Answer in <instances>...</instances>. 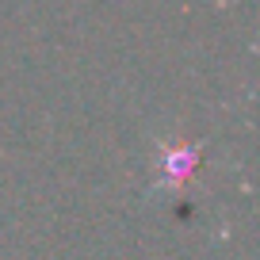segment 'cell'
<instances>
[{"label":"cell","instance_id":"6da1fadb","mask_svg":"<svg viewBox=\"0 0 260 260\" xmlns=\"http://www.w3.org/2000/svg\"><path fill=\"white\" fill-rule=\"evenodd\" d=\"M195 165H199V146H191V142H161V157H157V187H180L187 184V176L195 172Z\"/></svg>","mask_w":260,"mask_h":260}]
</instances>
